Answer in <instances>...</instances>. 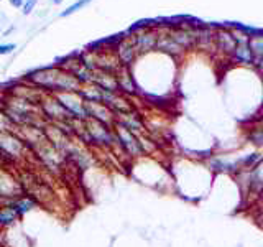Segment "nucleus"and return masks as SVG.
Returning a JSON list of instances; mask_svg holds the SVG:
<instances>
[{
  "label": "nucleus",
  "instance_id": "obj_3",
  "mask_svg": "<svg viewBox=\"0 0 263 247\" xmlns=\"http://www.w3.org/2000/svg\"><path fill=\"white\" fill-rule=\"evenodd\" d=\"M114 126H115V132H114L115 142H119V145L130 156H140V155L145 153L143 148H142V144H140V138L135 134H132L130 130H127L125 127L120 126V123H117V122H114Z\"/></svg>",
  "mask_w": 263,
  "mask_h": 247
},
{
  "label": "nucleus",
  "instance_id": "obj_18",
  "mask_svg": "<svg viewBox=\"0 0 263 247\" xmlns=\"http://www.w3.org/2000/svg\"><path fill=\"white\" fill-rule=\"evenodd\" d=\"M15 127L10 122V119L7 117L4 111H0V132H13Z\"/></svg>",
  "mask_w": 263,
  "mask_h": 247
},
{
  "label": "nucleus",
  "instance_id": "obj_15",
  "mask_svg": "<svg viewBox=\"0 0 263 247\" xmlns=\"http://www.w3.org/2000/svg\"><path fill=\"white\" fill-rule=\"evenodd\" d=\"M117 84H119V89H123L127 91V93L134 94L135 93V86L134 82H132V78L128 76V74H122V76H117Z\"/></svg>",
  "mask_w": 263,
  "mask_h": 247
},
{
  "label": "nucleus",
  "instance_id": "obj_23",
  "mask_svg": "<svg viewBox=\"0 0 263 247\" xmlns=\"http://www.w3.org/2000/svg\"><path fill=\"white\" fill-rule=\"evenodd\" d=\"M0 167H4V162L2 160H0Z\"/></svg>",
  "mask_w": 263,
  "mask_h": 247
},
{
  "label": "nucleus",
  "instance_id": "obj_4",
  "mask_svg": "<svg viewBox=\"0 0 263 247\" xmlns=\"http://www.w3.org/2000/svg\"><path fill=\"white\" fill-rule=\"evenodd\" d=\"M25 195L23 188L16 177H13L10 171L0 167V201H10Z\"/></svg>",
  "mask_w": 263,
  "mask_h": 247
},
{
  "label": "nucleus",
  "instance_id": "obj_1",
  "mask_svg": "<svg viewBox=\"0 0 263 247\" xmlns=\"http://www.w3.org/2000/svg\"><path fill=\"white\" fill-rule=\"evenodd\" d=\"M31 81L36 86L43 87L51 93H78L79 82L71 73H64L60 69H45L31 74Z\"/></svg>",
  "mask_w": 263,
  "mask_h": 247
},
{
  "label": "nucleus",
  "instance_id": "obj_24",
  "mask_svg": "<svg viewBox=\"0 0 263 247\" xmlns=\"http://www.w3.org/2000/svg\"><path fill=\"white\" fill-rule=\"evenodd\" d=\"M0 160H2V155H0ZM2 162H4V160H2Z\"/></svg>",
  "mask_w": 263,
  "mask_h": 247
},
{
  "label": "nucleus",
  "instance_id": "obj_5",
  "mask_svg": "<svg viewBox=\"0 0 263 247\" xmlns=\"http://www.w3.org/2000/svg\"><path fill=\"white\" fill-rule=\"evenodd\" d=\"M58 101L61 102V105L66 111L69 112V115L76 120H86L87 119V112H86V105L79 93H61L56 96Z\"/></svg>",
  "mask_w": 263,
  "mask_h": 247
},
{
  "label": "nucleus",
  "instance_id": "obj_20",
  "mask_svg": "<svg viewBox=\"0 0 263 247\" xmlns=\"http://www.w3.org/2000/svg\"><path fill=\"white\" fill-rule=\"evenodd\" d=\"M13 49H15V45H0V55L12 53Z\"/></svg>",
  "mask_w": 263,
  "mask_h": 247
},
{
  "label": "nucleus",
  "instance_id": "obj_11",
  "mask_svg": "<svg viewBox=\"0 0 263 247\" xmlns=\"http://www.w3.org/2000/svg\"><path fill=\"white\" fill-rule=\"evenodd\" d=\"M134 55H135V46L128 43V41H123L119 46V60L123 64H130L132 60H134Z\"/></svg>",
  "mask_w": 263,
  "mask_h": 247
},
{
  "label": "nucleus",
  "instance_id": "obj_7",
  "mask_svg": "<svg viewBox=\"0 0 263 247\" xmlns=\"http://www.w3.org/2000/svg\"><path fill=\"white\" fill-rule=\"evenodd\" d=\"M208 165L212 171H217V173H238L240 171L238 158H230L227 155H214L208 160Z\"/></svg>",
  "mask_w": 263,
  "mask_h": 247
},
{
  "label": "nucleus",
  "instance_id": "obj_17",
  "mask_svg": "<svg viewBox=\"0 0 263 247\" xmlns=\"http://www.w3.org/2000/svg\"><path fill=\"white\" fill-rule=\"evenodd\" d=\"M249 140L253 144V145H257V147H261L263 145V132L260 127L257 129H253L250 134H249Z\"/></svg>",
  "mask_w": 263,
  "mask_h": 247
},
{
  "label": "nucleus",
  "instance_id": "obj_16",
  "mask_svg": "<svg viewBox=\"0 0 263 247\" xmlns=\"http://www.w3.org/2000/svg\"><path fill=\"white\" fill-rule=\"evenodd\" d=\"M155 46H156V48H160V49H164V51H179V49H181V46H178L171 38L156 40Z\"/></svg>",
  "mask_w": 263,
  "mask_h": 247
},
{
  "label": "nucleus",
  "instance_id": "obj_2",
  "mask_svg": "<svg viewBox=\"0 0 263 247\" xmlns=\"http://www.w3.org/2000/svg\"><path fill=\"white\" fill-rule=\"evenodd\" d=\"M28 147L16 132H0V155L4 163H15L27 156Z\"/></svg>",
  "mask_w": 263,
  "mask_h": 247
},
{
  "label": "nucleus",
  "instance_id": "obj_10",
  "mask_svg": "<svg viewBox=\"0 0 263 247\" xmlns=\"http://www.w3.org/2000/svg\"><path fill=\"white\" fill-rule=\"evenodd\" d=\"M173 38V41L178 45V46H181V48H187V46H191L194 41H196V33H193V31H189V30H179V31H175L171 35Z\"/></svg>",
  "mask_w": 263,
  "mask_h": 247
},
{
  "label": "nucleus",
  "instance_id": "obj_9",
  "mask_svg": "<svg viewBox=\"0 0 263 247\" xmlns=\"http://www.w3.org/2000/svg\"><path fill=\"white\" fill-rule=\"evenodd\" d=\"M10 203H12V206H13V209L18 213V216H23V214H27V213H30V211H33L36 208V201L33 200L31 196H28V195H22V196H18V198H15V200H10Z\"/></svg>",
  "mask_w": 263,
  "mask_h": 247
},
{
  "label": "nucleus",
  "instance_id": "obj_19",
  "mask_svg": "<svg viewBox=\"0 0 263 247\" xmlns=\"http://www.w3.org/2000/svg\"><path fill=\"white\" fill-rule=\"evenodd\" d=\"M35 5H36V0H28V2L23 5V13L28 15L33 10V7H35Z\"/></svg>",
  "mask_w": 263,
  "mask_h": 247
},
{
  "label": "nucleus",
  "instance_id": "obj_14",
  "mask_svg": "<svg viewBox=\"0 0 263 247\" xmlns=\"http://www.w3.org/2000/svg\"><path fill=\"white\" fill-rule=\"evenodd\" d=\"M155 43H156V38L152 33H142V35L137 37V48L140 49H150L155 46Z\"/></svg>",
  "mask_w": 263,
  "mask_h": 247
},
{
  "label": "nucleus",
  "instance_id": "obj_22",
  "mask_svg": "<svg viewBox=\"0 0 263 247\" xmlns=\"http://www.w3.org/2000/svg\"><path fill=\"white\" fill-rule=\"evenodd\" d=\"M53 2H54V4H61V2H63V0H53Z\"/></svg>",
  "mask_w": 263,
  "mask_h": 247
},
{
  "label": "nucleus",
  "instance_id": "obj_8",
  "mask_svg": "<svg viewBox=\"0 0 263 247\" xmlns=\"http://www.w3.org/2000/svg\"><path fill=\"white\" fill-rule=\"evenodd\" d=\"M18 213L13 209L10 201H0V227H8L18 221Z\"/></svg>",
  "mask_w": 263,
  "mask_h": 247
},
{
  "label": "nucleus",
  "instance_id": "obj_13",
  "mask_svg": "<svg viewBox=\"0 0 263 247\" xmlns=\"http://www.w3.org/2000/svg\"><path fill=\"white\" fill-rule=\"evenodd\" d=\"M217 43H219V48L224 49V51H234L235 48V38L234 35H230L227 31H220L217 35Z\"/></svg>",
  "mask_w": 263,
  "mask_h": 247
},
{
  "label": "nucleus",
  "instance_id": "obj_6",
  "mask_svg": "<svg viewBox=\"0 0 263 247\" xmlns=\"http://www.w3.org/2000/svg\"><path fill=\"white\" fill-rule=\"evenodd\" d=\"M41 112H43L46 117L51 120V123H60V122H68L72 120L69 112L61 105V102L58 101L56 97H46L40 102Z\"/></svg>",
  "mask_w": 263,
  "mask_h": 247
},
{
  "label": "nucleus",
  "instance_id": "obj_21",
  "mask_svg": "<svg viewBox=\"0 0 263 247\" xmlns=\"http://www.w3.org/2000/svg\"><path fill=\"white\" fill-rule=\"evenodd\" d=\"M10 4H12L13 7H20V5L23 4V0H10Z\"/></svg>",
  "mask_w": 263,
  "mask_h": 247
},
{
  "label": "nucleus",
  "instance_id": "obj_12",
  "mask_svg": "<svg viewBox=\"0 0 263 247\" xmlns=\"http://www.w3.org/2000/svg\"><path fill=\"white\" fill-rule=\"evenodd\" d=\"M234 56H235V60L240 61V63H253V55H252L250 48L247 43L245 45H235Z\"/></svg>",
  "mask_w": 263,
  "mask_h": 247
}]
</instances>
